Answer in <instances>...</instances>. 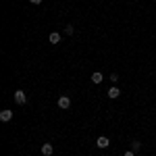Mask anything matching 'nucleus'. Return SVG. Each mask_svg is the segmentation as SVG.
<instances>
[{
    "label": "nucleus",
    "instance_id": "nucleus-11",
    "mask_svg": "<svg viewBox=\"0 0 156 156\" xmlns=\"http://www.w3.org/2000/svg\"><path fill=\"white\" fill-rule=\"evenodd\" d=\"M110 81H112V83H117V81H119V75H117V73H112V75H110Z\"/></svg>",
    "mask_w": 156,
    "mask_h": 156
},
{
    "label": "nucleus",
    "instance_id": "nucleus-10",
    "mask_svg": "<svg viewBox=\"0 0 156 156\" xmlns=\"http://www.w3.org/2000/svg\"><path fill=\"white\" fill-rule=\"evenodd\" d=\"M73 34H75V27H73V25L69 23L67 27H65V36H73Z\"/></svg>",
    "mask_w": 156,
    "mask_h": 156
},
{
    "label": "nucleus",
    "instance_id": "nucleus-13",
    "mask_svg": "<svg viewBox=\"0 0 156 156\" xmlns=\"http://www.w3.org/2000/svg\"><path fill=\"white\" fill-rule=\"evenodd\" d=\"M31 4H42V0H29Z\"/></svg>",
    "mask_w": 156,
    "mask_h": 156
},
{
    "label": "nucleus",
    "instance_id": "nucleus-9",
    "mask_svg": "<svg viewBox=\"0 0 156 156\" xmlns=\"http://www.w3.org/2000/svg\"><path fill=\"white\" fill-rule=\"evenodd\" d=\"M131 150L133 152H140V150H142V142H140V140H133L131 142Z\"/></svg>",
    "mask_w": 156,
    "mask_h": 156
},
{
    "label": "nucleus",
    "instance_id": "nucleus-8",
    "mask_svg": "<svg viewBox=\"0 0 156 156\" xmlns=\"http://www.w3.org/2000/svg\"><path fill=\"white\" fill-rule=\"evenodd\" d=\"M48 40H50V44H60V40H62V36H60L58 31H52L48 36Z\"/></svg>",
    "mask_w": 156,
    "mask_h": 156
},
{
    "label": "nucleus",
    "instance_id": "nucleus-2",
    "mask_svg": "<svg viewBox=\"0 0 156 156\" xmlns=\"http://www.w3.org/2000/svg\"><path fill=\"white\" fill-rule=\"evenodd\" d=\"M56 104H58V108L67 110V108L71 106V98H69V96H60L58 100H56Z\"/></svg>",
    "mask_w": 156,
    "mask_h": 156
},
{
    "label": "nucleus",
    "instance_id": "nucleus-6",
    "mask_svg": "<svg viewBox=\"0 0 156 156\" xmlns=\"http://www.w3.org/2000/svg\"><path fill=\"white\" fill-rule=\"evenodd\" d=\"M90 79H92V83H96V85H100L102 81H104V77H102V73H100V71H94Z\"/></svg>",
    "mask_w": 156,
    "mask_h": 156
},
{
    "label": "nucleus",
    "instance_id": "nucleus-4",
    "mask_svg": "<svg viewBox=\"0 0 156 156\" xmlns=\"http://www.w3.org/2000/svg\"><path fill=\"white\" fill-rule=\"evenodd\" d=\"M106 96L110 98V100H117V98L121 96V90L117 87V85H110V87H108V92H106Z\"/></svg>",
    "mask_w": 156,
    "mask_h": 156
},
{
    "label": "nucleus",
    "instance_id": "nucleus-3",
    "mask_svg": "<svg viewBox=\"0 0 156 156\" xmlns=\"http://www.w3.org/2000/svg\"><path fill=\"white\" fill-rule=\"evenodd\" d=\"M110 146V140H108L106 135H100L96 140V148H100V150H104V148H108Z\"/></svg>",
    "mask_w": 156,
    "mask_h": 156
},
{
    "label": "nucleus",
    "instance_id": "nucleus-12",
    "mask_svg": "<svg viewBox=\"0 0 156 156\" xmlns=\"http://www.w3.org/2000/svg\"><path fill=\"white\" fill-rule=\"evenodd\" d=\"M123 156H135V152H133V150H127V152H125Z\"/></svg>",
    "mask_w": 156,
    "mask_h": 156
},
{
    "label": "nucleus",
    "instance_id": "nucleus-7",
    "mask_svg": "<svg viewBox=\"0 0 156 156\" xmlns=\"http://www.w3.org/2000/svg\"><path fill=\"white\" fill-rule=\"evenodd\" d=\"M40 152H42L44 156H52V152H54V148H52V144H48V142H46V144H44L42 148H40Z\"/></svg>",
    "mask_w": 156,
    "mask_h": 156
},
{
    "label": "nucleus",
    "instance_id": "nucleus-1",
    "mask_svg": "<svg viewBox=\"0 0 156 156\" xmlns=\"http://www.w3.org/2000/svg\"><path fill=\"white\" fill-rule=\"evenodd\" d=\"M12 98H15L17 104H25V102H27V94H25L23 90H17V92L12 94Z\"/></svg>",
    "mask_w": 156,
    "mask_h": 156
},
{
    "label": "nucleus",
    "instance_id": "nucleus-5",
    "mask_svg": "<svg viewBox=\"0 0 156 156\" xmlns=\"http://www.w3.org/2000/svg\"><path fill=\"white\" fill-rule=\"evenodd\" d=\"M0 121H2V123H9V121H12V110H9V108L0 110Z\"/></svg>",
    "mask_w": 156,
    "mask_h": 156
}]
</instances>
